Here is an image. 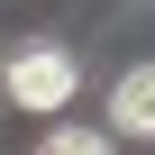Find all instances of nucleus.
Here are the masks:
<instances>
[{
	"label": "nucleus",
	"mask_w": 155,
	"mask_h": 155,
	"mask_svg": "<svg viewBox=\"0 0 155 155\" xmlns=\"http://www.w3.org/2000/svg\"><path fill=\"white\" fill-rule=\"evenodd\" d=\"M73 82H82V73H73V55H64V46H18V55H9V73H0V91H9L18 110H64V101H73Z\"/></svg>",
	"instance_id": "nucleus-1"
},
{
	"label": "nucleus",
	"mask_w": 155,
	"mask_h": 155,
	"mask_svg": "<svg viewBox=\"0 0 155 155\" xmlns=\"http://www.w3.org/2000/svg\"><path fill=\"white\" fill-rule=\"evenodd\" d=\"M110 128H119V137H155V64L119 73V91H110Z\"/></svg>",
	"instance_id": "nucleus-2"
},
{
	"label": "nucleus",
	"mask_w": 155,
	"mask_h": 155,
	"mask_svg": "<svg viewBox=\"0 0 155 155\" xmlns=\"http://www.w3.org/2000/svg\"><path fill=\"white\" fill-rule=\"evenodd\" d=\"M37 155H110V137H101V128H55Z\"/></svg>",
	"instance_id": "nucleus-3"
}]
</instances>
